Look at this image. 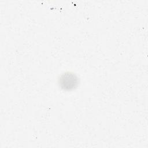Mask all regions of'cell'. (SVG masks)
<instances>
[{
	"instance_id": "1",
	"label": "cell",
	"mask_w": 148,
	"mask_h": 148,
	"mask_svg": "<svg viewBox=\"0 0 148 148\" xmlns=\"http://www.w3.org/2000/svg\"><path fill=\"white\" fill-rule=\"evenodd\" d=\"M79 83L77 76L72 72H65L58 79L60 87L64 90H72L75 89Z\"/></svg>"
}]
</instances>
